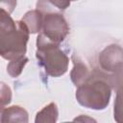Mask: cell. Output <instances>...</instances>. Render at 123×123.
I'll list each match as a JSON object with an SVG mask.
<instances>
[{
	"mask_svg": "<svg viewBox=\"0 0 123 123\" xmlns=\"http://www.w3.org/2000/svg\"><path fill=\"white\" fill-rule=\"evenodd\" d=\"M2 123L6 122H20L27 123L29 121L28 112L25 109L20 106H12L9 108L1 109V119Z\"/></svg>",
	"mask_w": 123,
	"mask_h": 123,
	"instance_id": "7",
	"label": "cell"
},
{
	"mask_svg": "<svg viewBox=\"0 0 123 123\" xmlns=\"http://www.w3.org/2000/svg\"><path fill=\"white\" fill-rule=\"evenodd\" d=\"M37 10L42 14V26L40 33L49 40L60 44L64 40L69 32V26L63 14L53 8L47 0H38Z\"/></svg>",
	"mask_w": 123,
	"mask_h": 123,
	"instance_id": "4",
	"label": "cell"
},
{
	"mask_svg": "<svg viewBox=\"0 0 123 123\" xmlns=\"http://www.w3.org/2000/svg\"><path fill=\"white\" fill-rule=\"evenodd\" d=\"M30 32L24 22L14 21L5 10H0V55L5 60L24 57Z\"/></svg>",
	"mask_w": 123,
	"mask_h": 123,
	"instance_id": "2",
	"label": "cell"
},
{
	"mask_svg": "<svg viewBox=\"0 0 123 123\" xmlns=\"http://www.w3.org/2000/svg\"><path fill=\"white\" fill-rule=\"evenodd\" d=\"M114 78L115 75L111 76L93 70L88 78L77 86L75 93L77 102L87 109L105 110L110 103Z\"/></svg>",
	"mask_w": 123,
	"mask_h": 123,
	"instance_id": "1",
	"label": "cell"
},
{
	"mask_svg": "<svg viewBox=\"0 0 123 123\" xmlns=\"http://www.w3.org/2000/svg\"><path fill=\"white\" fill-rule=\"evenodd\" d=\"M21 20L28 28L30 34H37L41 31L42 14L38 10L29 11L23 15Z\"/></svg>",
	"mask_w": 123,
	"mask_h": 123,
	"instance_id": "9",
	"label": "cell"
},
{
	"mask_svg": "<svg viewBox=\"0 0 123 123\" xmlns=\"http://www.w3.org/2000/svg\"><path fill=\"white\" fill-rule=\"evenodd\" d=\"M101 68L114 74L123 70V48L117 44L107 46L98 57Z\"/></svg>",
	"mask_w": 123,
	"mask_h": 123,
	"instance_id": "5",
	"label": "cell"
},
{
	"mask_svg": "<svg viewBox=\"0 0 123 123\" xmlns=\"http://www.w3.org/2000/svg\"><path fill=\"white\" fill-rule=\"evenodd\" d=\"M73 68L70 72V78L74 86H79L82 83H84L88 76L90 75V71L87 66L80 60H75L73 57Z\"/></svg>",
	"mask_w": 123,
	"mask_h": 123,
	"instance_id": "8",
	"label": "cell"
},
{
	"mask_svg": "<svg viewBox=\"0 0 123 123\" xmlns=\"http://www.w3.org/2000/svg\"><path fill=\"white\" fill-rule=\"evenodd\" d=\"M114 87L116 96L113 106V118L118 123H123V70L115 74Z\"/></svg>",
	"mask_w": 123,
	"mask_h": 123,
	"instance_id": "6",
	"label": "cell"
},
{
	"mask_svg": "<svg viewBox=\"0 0 123 123\" xmlns=\"http://www.w3.org/2000/svg\"><path fill=\"white\" fill-rule=\"evenodd\" d=\"M28 61H29L28 58L25 56L10 61V62L8 63V66H7V71L9 73V75L12 78L18 77L21 74V72H22L24 66L26 65V63L28 62Z\"/></svg>",
	"mask_w": 123,
	"mask_h": 123,
	"instance_id": "11",
	"label": "cell"
},
{
	"mask_svg": "<svg viewBox=\"0 0 123 123\" xmlns=\"http://www.w3.org/2000/svg\"><path fill=\"white\" fill-rule=\"evenodd\" d=\"M16 6V0H0V8L5 10L10 14L13 12Z\"/></svg>",
	"mask_w": 123,
	"mask_h": 123,
	"instance_id": "14",
	"label": "cell"
},
{
	"mask_svg": "<svg viewBox=\"0 0 123 123\" xmlns=\"http://www.w3.org/2000/svg\"><path fill=\"white\" fill-rule=\"evenodd\" d=\"M47 2L56 10L62 12L66 10L70 6L71 0H47Z\"/></svg>",
	"mask_w": 123,
	"mask_h": 123,
	"instance_id": "13",
	"label": "cell"
},
{
	"mask_svg": "<svg viewBox=\"0 0 123 123\" xmlns=\"http://www.w3.org/2000/svg\"><path fill=\"white\" fill-rule=\"evenodd\" d=\"M36 57L45 73L51 77H61L68 69L69 59L57 44L49 40L41 33L37 37Z\"/></svg>",
	"mask_w": 123,
	"mask_h": 123,
	"instance_id": "3",
	"label": "cell"
},
{
	"mask_svg": "<svg viewBox=\"0 0 123 123\" xmlns=\"http://www.w3.org/2000/svg\"><path fill=\"white\" fill-rule=\"evenodd\" d=\"M59 116V111H58V107L55 103H49L47 106H45L41 111H39L37 115L35 122L36 123H41V122H49V123H54L58 120Z\"/></svg>",
	"mask_w": 123,
	"mask_h": 123,
	"instance_id": "10",
	"label": "cell"
},
{
	"mask_svg": "<svg viewBox=\"0 0 123 123\" xmlns=\"http://www.w3.org/2000/svg\"><path fill=\"white\" fill-rule=\"evenodd\" d=\"M71 1H77V0H71Z\"/></svg>",
	"mask_w": 123,
	"mask_h": 123,
	"instance_id": "15",
	"label": "cell"
},
{
	"mask_svg": "<svg viewBox=\"0 0 123 123\" xmlns=\"http://www.w3.org/2000/svg\"><path fill=\"white\" fill-rule=\"evenodd\" d=\"M1 109L5 108L6 105H8L12 101V90L11 88L4 83H1Z\"/></svg>",
	"mask_w": 123,
	"mask_h": 123,
	"instance_id": "12",
	"label": "cell"
}]
</instances>
